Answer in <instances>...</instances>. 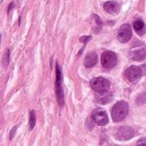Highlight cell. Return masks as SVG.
Wrapping results in <instances>:
<instances>
[{
    "mask_svg": "<svg viewBox=\"0 0 146 146\" xmlns=\"http://www.w3.org/2000/svg\"><path fill=\"white\" fill-rule=\"evenodd\" d=\"M128 104L125 101H119L117 102L111 111V116L115 122H121L122 121L128 114Z\"/></svg>",
    "mask_w": 146,
    "mask_h": 146,
    "instance_id": "obj_1",
    "label": "cell"
},
{
    "mask_svg": "<svg viewBox=\"0 0 146 146\" xmlns=\"http://www.w3.org/2000/svg\"><path fill=\"white\" fill-rule=\"evenodd\" d=\"M91 86L98 94H104L110 90V83L103 77H98L91 81Z\"/></svg>",
    "mask_w": 146,
    "mask_h": 146,
    "instance_id": "obj_2",
    "label": "cell"
},
{
    "mask_svg": "<svg viewBox=\"0 0 146 146\" xmlns=\"http://www.w3.org/2000/svg\"><path fill=\"white\" fill-rule=\"evenodd\" d=\"M56 84H55L56 94V98H57V101L59 104L61 106H63L64 98H63V92H62V69L58 63H56Z\"/></svg>",
    "mask_w": 146,
    "mask_h": 146,
    "instance_id": "obj_3",
    "label": "cell"
},
{
    "mask_svg": "<svg viewBox=\"0 0 146 146\" xmlns=\"http://www.w3.org/2000/svg\"><path fill=\"white\" fill-rule=\"evenodd\" d=\"M101 62L104 68H113L117 63V56L112 51H105L101 56Z\"/></svg>",
    "mask_w": 146,
    "mask_h": 146,
    "instance_id": "obj_4",
    "label": "cell"
},
{
    "mask_svg": "<svg viewBox=\"0 0 146 146\" xmlns=\"http://www.w3.org/2000/svg\"><path fill=\"white\" fill-rule=\"evenodd\" d=\"M92 120L98 126H105L109 122V116L105 110L102 109H96L92 112Z\"/></svg>",
    "mask_w": 146,
    "mask_h": 146,
    "instance_id": "obj_5",
    "label": "cell"
},
{
    "mask_svg": "<svg viewBox=\"0 0 146 146\" xmlns=\"http://www.w3.org/2000/svg\"><path fill=\"white\" fill-rule=\"evenodd\" d=\"M142 74L143 71L139 67L131 66L125 71V78L130 82H135L141 78Z\"/></svg>",
    "mask_w": 146,
    "mask_h": 146,
    "instance_id": "obj_6",
    "label": "cell"
},
{
    "mask_svg": "<svg viewBox=\"0 0 146 146\" xmlns=\"http://www.w3.org/2000/svg\"><path fill=\"white\" fill-rule=\"evenodd\" d=\"M132 34L133 33L131 26L129 24H124L119 29L117 38L121 43H127L131 39Z\"/></svg>",
    "mask_w": 146,
    "mask_h": 146,
    "instance_id": "obj_7",
    "label": "cell"
},
{
    "mask_svg": "<svg viewBox=\"0 0 146 146\" xmlns=\"http://www.w3.org/2000/svg\"><path fill=\"white\" fill-rule=\"evenodd\" d=\"M134 137V131L129 127H121L116 133V139L119 140H129Z\"/></svg>",
    "mask_w": 146,
    "mask_h": 146,
    "instance_id": "obj_8",
    "label": "cell"
},
{
    "mask_svg": "<svg viewBox=\"0 0 146 146\" xmlns=\"http://www.w3.org/2000/svg\"><path fill=\"white\" fill-rule=\"evenodd\" d=\"M131 58L136 62L144 61L146 58V47H140L136 50H133L130 52Z\"/></svg>",
    "mask_w": 146,
    "mask_h": 146,
    "instance_id": "obj_9",
    "label": "cell"
},
{
    "mask_svg": "<svg viewBox=\"0 0 146 146\" xmlns=\"http://www.w3.org/2000/svg\"><path fill=\"white\" fill-rule=\"evenodd\" d=\"M104 9L107 13L110 15H115L120 11L121 4L115 1H108L104 4Z\"/></svg>",
    "mask_w": 146,
    "mask_h": 146,
    "instance_id": "obj_10",
    "label": "cell"
},
{
    "mask_svg": "<svg viewBox=\"0 0 146 146\" xmlns=\"http://www.w3.org/2000/svg\"><path fill=\"white\" fill-rule=\"evenodd\" d=\"M98 62V56L95 52H90L86 55L84 64L86 68H92Z\"/></svg>",
    "mask_w": 146,
    "mask_h": 146,
    "instance_id": "obj_11",
    "label": "cell"
},
{
    "mask_svg": "<svg viewBox=\"0 0 146 146\" xmlns=\"http://www.w3.org/2000/svg\"><path fill=\"white\" fill-rule=\"evenodd\" d=\"M133 28L139 35H144L146 33V26L145 22L139 19L133 22Z\"/></svg>",
    "mask_w": 146,
    "mask_h": 146,
    "instance_id": "obj_12",
    "label": "cell"
},
{
    "mask_svg": "<svg viewBox=\"0 0 146 146\" xmlns=\"http://www.w3.org/2000/svg\"><path fill=\"white\" fill-rule=\"evenodd\" d=\"M93 18H94L95 24H96V28L94 29V32L95 33H98L101 30V28H102L103 22H102L101 19L99 18V16L98 15H93Z\"/></svg>",
    "mask_w": 146,
    "mask_h": 146,
    "instance_id": "obj_13",
    "label": "cell"
},
{
    "mask_svg": "<svg viewBox=\"0 0 146 146\" xmlns=\"http://www.w3.org/2000/svg\"><path fill=\"white\" fill-rule=\"evenodd\" d=\"M36 124V117L34 111H30V116H29V129L32 130Z\"/></svg>",
    "mask_w": 146,
    "mask_h": 146,
    "instance_id": "obj_14",
    "label": "cell"
},
{
    "mask_svg": "<svg viewBox=\"0 0 146 146\" xmlns=\"http://www.w3.org/2000/svg\"><path fill=\"white\" fill-rule=\"evenodd\" d=\"M145 96H146V93H142V94H140V95L137 98V99H136V103H137L139 105H141V104H145L146 101V98H145Z\"/></svg>",
    "mask_w": 146,
    "mask_h": 146,
    "instance_id": "obj_15",
    "label": "cell"
},
{
    "mask_svg": "<svg viewBox=\"0 0 146 146\" xmlns=\"http://www.w3.org/2000/svg\"><path fill=\"white\" fill-rule=\"evenodd\" d=\"M9 50L7 49L6 52H5V56H4V66H7L9 64Z\"/></svg>",
    "mask_w": 146,
    "mask_h": 146,
    "instance_id": "obj_16",
    "label": "cell"
},
{
    "mask_svg": "<svg viewBox=\"0 0 146 146\" xmlns=\"http://www.w3.org/2000/svg\"><path fill=\"white\" fill-rule=\"evenodd\" d=\"M91 38H92V36H83L82 38H80V41L84 44H86L89 40H91Z\"/></svg>",
    "mask_w": 146,
    "mask_h": 146,
    "instance_id": "obj_17",
    "label": "cell"
},
{
    "mask_svg": "<svg viewBox=\"0 0 146 146\" xmlns=\"http://www.w3.org/2000/svg\"><path fill=\"white\" fill-rule=\"evenodd\" d=\"M137 146H146V138L140 139L137 143Z\"/></svg>",
    "mask_w": 146,
    "mask_h": 146,
    "instance_id": "obj_18",
    "label": "cell"
},
{
    "mask_svg": "<svg viewBox=\"0 0 146 146\" xmlns=\"http://www.w3.org/2000/svg\"><path fill=\"white\" fill-rule=\"evenodd\" d=\"M16 129H17V127H15L12 128V130H11V132H10V135H9V139H10V140L13 139V137H14V135H15V133Z\"/></svg>",
    "mask_w": 146,
    "mask_h": 146,
    "instance_id": "obj_19",
    "label": "cell"
},
{
    "mask_svg": "<svg viewBox=\"0 0 146 146\" xmlns=\"http://www.w3.org/2000/svg\"><path fill=\"white\" fill-rule=\"evenodd\" d=\"M13 7H14V3H11L9 4V9H8V12H9Z\"/></svg>",
    "mask_w": 146,
    "mask_h": 146,
    "instance_id": "obj_20",
    "label": "cell"
}]
</instances>
